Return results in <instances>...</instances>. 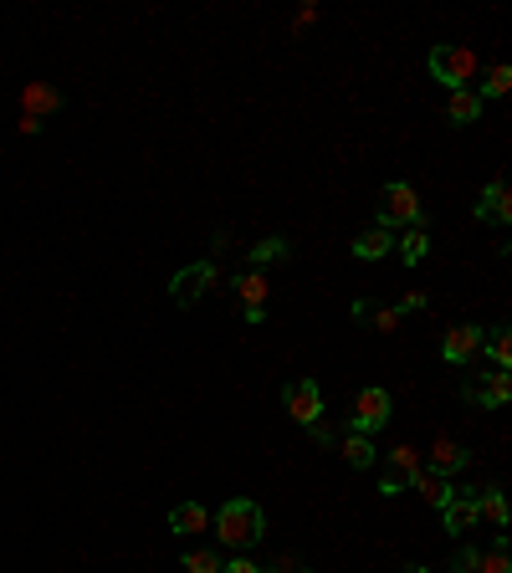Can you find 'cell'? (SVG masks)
<instances>
[{
    "label": "cell",
    "mask_w": 512,
    "mask_h": 573,
    "mask_svg": "<svg viewBox=\"0 0 512 573\" xmlns=\"http://www.w3.org/2000/svg\"><path fill=\"white\" fill-rule=\"evenodd\" d=\"M395 313H425V292H405Z\"/></svg>",
    "instance_id": "obj_30"
},
{
    "label": "cell",
    "mask_w": 512,
    "mask_h": 573,
    "mask_svg": "<svg viewBox=\"0 0 512 573\" xmlns=\"http://www.w3.org/2000/svg\"><path fill=\"white\" fill-rule=\"evenodd\" d=\"M507 93H512V67L497 62V67L487 72V82H482V93H477V98H482V103H497V98H507Z\"/></svg>",
    "instance_id": "obj_22"
},
{
    "label": "cell",
    "mask_w": 512,
    "mask_h": 573,
    "mask_svg": "<svg viewBox=\"0 0 512 573\" xmlns=\"http://www.w3.org/2000/svg\"><path fill=\"white\" fill-rule=\"evenodd\" d=\"M205 527H210V512H205L200 502H180V507H169V533L190 538V533H205Z\"/></svg>",
    "instance_id": "obj_15"
},
{
    "label": "cell",
    "mask_w": 512,
    "mask_h": 573,
    "mask_svg": "<svg viewBox=\"0 0 512 573\" xmlns=\"http://www.w3.org/2000/svg\"><path fill=\"white\" fill-rule=\"evenodd\" d=\"M425 220V205H420V195H415V185H405V180H390L379 190V220L374 226H384V231H395V226H420Z\"/></svg>",
    "instance_id": "obj_3"
},
{
    "label": "cell",
    "mask_w": 512,
    "mask_h": 573,
    "mask_svg": "<svg viewBox=\"0 0 512 573\" xmlns=\"http://www.w3.org/2000/svg\"><path fill=\"white\" fill-rule=\"evenodd\" d=\"M287 256H292V241H287V236H267V241H256V246L246 251L251 267H267V261H287Z\"/></svg>",
    "instance_id": "obj_20"
},
{
    "label": "cell",
    "mask_w": 512,
    "mask_h": 573,
    "mask_svg": "<svg viewBox=\"0 0 512 573\" xmlns=\"http://www.w3.org/2000/svg\"><path fill=\"white\" fill-rule=\"evenodd\" d=\"M374 333H395L400 328V313H395V307H369V318H364Z\"/></svg>",
    "instance_id": "obj_27"
},
{
    "label": "cell",
    "mask_w": 512,
    "mask_h": 573,
    "mask_svg": "<svg viewBox=\"0 0 512 573\" xmlns=\"http://www.w3.org/2000/svg\"><path fill=\"white\" fill-rule=\"evenodd\" d=\"M390 415H395V400H390V389L369 384V389H359V400H354L349 430H354V435H374V430H384V425H390Z\"/></svg>",
    "instance_id": "obj_4"
},
{
    "label": "cell",
    "mask_w": 512,
    "mask_h": 573,
    "mask_svg": "<svg viewBox=\"0 0 512 573\" xmlns=\"http://www.w3.org/2000/svg\"><path fill=\"white\" fill-rule=\"evenodd\" d=\"M461 400H466V405H482V410H502V405L512 400L507 369H487L482 379H466V384H461Z\"/></svg>",
    "instance_id": "obj_6"
},
{
    "label": "cell",
    "mask_w": 512,
    "mask_h": 573,
    "mask_svg": "<svg viewBox=\"0 0 512 573\" xmlns=\"http://www.w3.org/2000/svg\"><path fill=\"white\" fill-rule=\"evenodd\" d=\"M390 466H395V476L405 481V487H410V481H415V476L425 471V466H420V451H415V446H395V451H390Z\"/></svg>",
    "instance_id": "obj_23"
},
{
    "label": "cell",
    "mask_w": 512,
    "mask_h": 573,
    "mask_svg": "<svg viewBox=\"0 0 512 573\" xmlns=\"http://www.w3.org/2000/svg\"><path fill=\"white\" fill-rule=\"evenodd\" d=\"M210 282H216V261H195V267H180L175 282H169V297H175V307H195Z\"/></svg>",
    "instance_id": "obj_7"
},
{
    "label": "cell",
    "mask_w": 512,
    "mask_h": 573,
    "mask_svg": "<svg viewBox=\"0 0 512 573\" xmlns=\"http://www.w3.org/2000/svg\"><path fill=\"white\" fill-rule=\"evenodd\" d=\"M354 261H384V256H395V231H384V226H369L354 236Z\"/></svg>",
    "instance_id": "obj_12"
},
{
    "label": "cell",
    "mask_w": 512,
    "mask_h": 573,
    "mask_svg": "<svg viewBox=\"0 0 512 573\" xmlns=\"http://www.w3.org/2000/svg\"><path fill=\"white\" fill-rule=\"evenodd\" d=\"M210 527H216V543H221L226 553H246V548L262 543V533H267V512L256 507L251 497H231L216 517H210Z\"/></svg>",
    "instance_id": "obj_1"
},
{
    "label": "cell",
    "mask_w": 512,
    "mask_h": 573,
    "mask_svg": "<svg viewBox=\"0 0 512 573\" xmlns=\"http://www.w3.org/2000/svg\"><path fill=\"white\" fill-rule=\"evenodd\" d=\"M57 108H62V93H57L52 82H31L26 93H21V113H26V118H47V113H57Z\"/></svg>",
    "instance_id": "obj_13"
},
{
    "label": "cell",
    "mask_w": 512,
    "mask_h": 573,
    "mask_svg": "<svg viewBox=\"0 0 512 573\" xmlns=\"http://www.w3.org/2000/svg\"><path fill=\"white\" fill-rule=\"evenodd\" d=\"M308 435H313V440H318V446H333V430H328V425H323V420H318V425H308Z\"/></svg>",
    "instance_id": "obj_32"
},
{
    "label": "cell",
    "mask_w": 512,
    "mask_h": 573,
    "mask_svg": "<svg viewBox=\"0 0 512 573\" xmlns=\"http://www.w3.org/2000/svg\"><path fill=\"white\" fill-rule=\"evenodd\" d=\"M303 573H313V568H303Z\"/></svg>",
    "instance_id": "obj_36"
},
{
    "label": "cell",
    "mask_w": 512,
    "mask_h": 573,
    "mask_svg": "<svg viewBox=\"0 0 512 573\" xmlns=\"http://www.w3.org/2000/svg\"><path fill=\"white\" fill-rule=\"evenodd\" d=\"M16 128H21V134H31V139H36V134H41V128H47V123H41V118H26V113H21V123H16Z\"/></svg>",
    "instance_id": "obj_33"
},
{
    "label": "cell",
    "mask_w": 512,
    "mask_h": 573,
    "mask_svg": "<svg viewBox=\"0 0 512 573\" xmlns=\"http://www.w3.org/2000/svg\"><path fill=\"white\" fill-rule=\"evenodd\" d=\"M482 354V328L477 323H456V328H446V338H441V359L451 364V369H466Z\"/></svg>",
    "instance_id": "obj_8"
},
{
    "label": "cell",
    "mask_w": 512,
    "mask_h": 573,
    "mask_svg": "<svg viewBox=\"0 0 512 573\" xmlns=\"http://www.w3.org/2000/svg\"><path fill=\"white\" fill-rule=\"evenodd\" d=\"M395 251H400V261H405V267H420V261L431 256V236H425L420 226H410L405 236H395Z\"/></svg>",
    "instance_id": "obj_18"
},
{
    "label": "cell",
    "mask_w": 512,
    "mask_h": 573,
    "mask_svg": "<svg viewBox=\"0 0 512 573\" xmlns=\"http://www.w3.org/2000/svg\"><path fill=\"white\" fill-rule=\"evenodd\" d=\"M349 318H354V323H364V318H369V302H364V297H354V302H349Z\"/></svg>",
    "instance_id": "obj_34"
},
{
    "label": "cell",
    "mask_w": 512,
    "mask_h": 573,
    "mask_svg": "<svg viewBox=\"0 0 512 573\" xmlns=\"http://www.w3.org/2000/svg\"><path fill=\"white\" fill-rule=\"evenodd\" d=\"M441 522H446V533H472V522H477V492H451V502L441 507Z\"/></svg>",
    "instance_id": "obj_11"
},
{
    "label": "cell",
    "mask_w": 512,
    "mask_h": 573,
    "mask_svg": "<svg viewBox=\"0 0 512 573\" xmlns=\"http://www.w3.org/2000/svg\"><path fill=\"white\" fill-rule=\"evenodd\" d=\"M477 573H512V558H507V538H497V543H492V548L482 553Z\"/></svg>",
    "instance_id": "obj_25"
},
{
    "label": "cell",
    "mask_w": 512,
    "mask_h": 573,
    "mask_svg": "<svg viewBox=\"0 0 512 573\" xmlns=\"http://www.w3.org/2000/svg\"><path fill=\"white\" fill-rule=\"evenodd\" d=\"M231 287H236V302H241V318L246 323H262L267 318V302H272V282L262 272H241Z\"/></svg>",
    "instance_id": "obj_9"
},
{
    "label": "cell",
    "mask_w": 512,
    "mask_h": 573,
    "mask_svg": "<svg viewBox=\"0 0 512 573\" xmlns=\"http://www.w3.org/2000/svg\"><path fill=\"white\" fill-rule=\"evenodd\" d=\"M374 492H379V497H400V492H405V481H400V476H384Z\"/></svg>",
    "instance_id": "obj_31"
},
{
    "label": "cell",
    "mask_w": 512,
    "mask_h": 573,
    "mask_svg": "<svg viewBox=\"0 0 512 573\" xmlns=\"http://www.w3.org/2000/svg\"><path fill=\"white\" fill-rule=\"evenodd\" d=\"M400 573H431V568H425V563H410V568H400Z\"/></svg>",
    "instance_id": "obj_35"
},
{
    "label": "cell",
    "mask_w": 512,
    "mask_h": 573,
    "mask_svg": "<svg viewBox=\"0 0 512 573\" xmlns=\"http://www.w3.org/2000/svg\"><path fill=\"white\" fill-rule=\"evenodd\" d=\"M425 67H431V77L446 87V93H466V87L477 82V72H482L477 52H472V47H461V41H441V47H431Z\"/></svg>",
    "instance_id": "obj_2"
},
{
    "label": "cell",
    "mask_w": 512,
    "mask_h": 573,
    "mask_svg": "<svg viewBox=\"0 0 512 573\" xmlns=\"http://www.w3.org/2000/svg\"><path fill=\"white\" fill-rule=\"evenodd\" d=\"M338 456H344V461H349L354 471H369V466H374V440H369V435H354V430H349L344 440H338Z\"/></svg>",
    "instance_id": "obj_17"
},
{
    "label": "cell",
    "mask_w": 512,
    "mask_h": 573,
    "mask_svg": "<svg viewBox=\"0 0 512 573\" xmlns=\"http://www.w3.org/2000/svg\"><path fill=\"white\" fill-rule=\"evenodd\" d=\"M180 563H185V573H221L226 558H221V553H210V548H190Z\"/></svg>",
    "instance_id": "obj_24"
},
{
    "label": "cell",
    "mask_w": 512,
    "mask_h": 573,
    "mask_svg": "<svg viewBox=\"0 0 512 573\" xmlns=\"http://www.w3.org/2000/svg\"><path fill=\"white\" fill-rule=\"evenodd\" d=\"M487 354H492L497 369H512V338H507V328H497V333L487 338Z\"/></svg>",
    "instance_id": "obj_26"
},
{
    "label": "cell",
    "mask_w": 512,
    "mask_h": 573,
    "mask_svg": "<svg viewBox=\"0 0 512 573\" xmlns=\"http://www.w3.org/2000/svg\"><path fill=\"white\" fill-rule=\"evenodd\" d=\"M282 405H287V415L297 425H318L323 420V389H318V379H287Z\"/></svg>",
    "instance_id": "obj_5"
},
{
    "label": "cell",
    "mask_w": 512,
    "mask_h": 573,
    "mask_svg": "<svg viewBox=\"0 0 512 573\" xmlns=\"http://www.w3.org/2000/svg\"><path fill=\"white\" fill-rule=\"evenodd\" d=\"M466 466H472V451H466V446H456V440H436V451H431V471L436 476H456V471H466Z\"/></svg>",
    "instance_id": "obj_14"
},
{
    "label": "cell",
    "mask_w": 512,
    "mask_h": 573,
    "mask_svg": "<svg viewBox=\"0 0 512 573\" xmlns=\"http://www.w3.org/2000/svg\"><path fill=\"white\" fill-rule=\"evenodd\" d=\"M477 517H487L492 527H507V497H502V487L477 492Z\"/></svg>",
    "instance_id": "obj_21"
},
{
    "label": "cell",
    "mask_w": 512,
    "mask_h": 573,
    "mask_svg": "<svg viewBox=\"0 0 512 573\" xmlns=\"http://www.w3.org/2000/svg\"><path fill=\"white\" fill-rule=\"evenodd\" d=\"M221 573H267V568H262V563H251L246 553H236V558H226V563H221Z\"/></svg>",
    "instance_id": "obj_28"
},
{
    "label": "cell",
    "mask_w": 512,
    "mask_h": 573,
    "mask_svg": "<svg viewBox=\"0 0 512 573\" xmlns=\"http://www.w3.org/2000/svg\"><path fill=\"white\" fill-rule=\"evenodd\" d=\"M410 487H415V492L425 497V507H436V512H441V507L451 502V492H456L451 481H446V476H436V471H420V476L410 481Z\"/></svg>",
    "instance_id": "obj_16"
},
{
    "label": "cell",
    "mask_w": 512,
    "mask_h": 573,
    "mask_svg": "<svg viewBox=\"0 0 512 573\" xmlns=\"http://www.w3.org/2000/svg\"><path fill=\"white\" fill-rule=\"evenodd\" d=\"M477 563H482V553H477V548H461V553H456V563H451V573H477Z\"/></svg>",
    "instance_id": "obj_29"
},
{
    "label": "cell",
    "mask_w": 512,
    "mask_h": 573,
    "mask_svg": "<svg viewBox=\"0 0 512 573\" xmlns=\"http://www.w3.org/2000/svg\"><path fill=\"white\" fill-rule=\"evenodd\" d=\"M446 118L456 123V128H466V123H477L482 118V98L466 87V93H451V103H446Z\"/></svg>",
    "instance_id": "obj_19"
},
{
    "label": "cell",
    "mask_w": 512,
    "mask_h": 573,
    "mask_svg": "<svg viewBox=\"0 0 512 573\" xmlns=\"http://www.w3.org/2000/svg\"><path fill=\"white\" fill-rule=\"evenodd\" d=\"M472 215H477V220H487V226H507V220H512V190H507V180H502V174H497V180H492V185L477 195Z\"/></svg>",
    "instance_id": "obj_10"
}]
</instances>
